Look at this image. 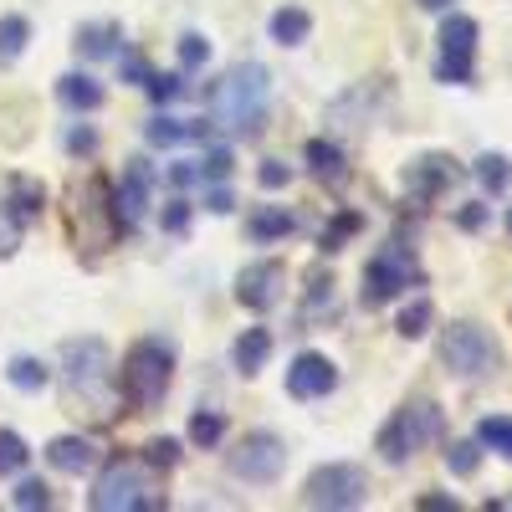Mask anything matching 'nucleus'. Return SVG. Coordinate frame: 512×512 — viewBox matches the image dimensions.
I'll return each mask as SVG.
<instances>
[{
  "mask_svg": "<svg viewBox=\"0 0 512 512\" xmlns=\"http://www.w3.org/2000/svg\"><path fill=\"white\" fill-rule=\"evenodd\" d=\"M267 98H272V77L262 62H241L221 77L216 98H210V108H216L221 123H231V134H246L256 139L262 134V118H267Z\"/></svg>",
  "mask_w": 512,
  "mask_h": 512,
  "instance_id": "nucleus-1",
  "label": "nucleus"
},
{
  "mask_svg": "<svg viewBox=\"0 0 512 512\" xmlns=\"http://www.w3.org/2000/svg\"><path fill=\"white\" fill-rule=\"evenodd\" d=\"M118 379V390L123 400L134 405V410H154L164 395H169V379H175V354H169L159 338H139L134 349H128L123 359V374Z\"/></svg>",
  "mask_w": 512,
  "mask_h": 512,
  "instance_id": "nucleus-2",
  "label": "nucleus"
},
{
  "mask_svg": "<svg viewBox=\"0 0 512 512\" xmlns=\"http://www.w3.org/2000/svg\"><path fill=\"white\" fill-rule=\"evenodd\" d=\"M62 379L72 400H88L98 405V415H108L113 405V354L103 338H72V344L62 349Z\"/></svg>",
  "mask_w": 512,
  "mask_h": 512,
  "instance_id": "nucleus-3",
  "label": "nucleus"
},
{
  "mask_svg": "<svg viewBox=\"0 0 512 512\" xmlns=\"http://www.w3.org/2000/svg\"><path fill=\"white\" fill-rule=\"evenodd\" d=\"M441 436V405L436 400H410L405 410L390 415V425L379 431V456L384 461H410L420 446H431Z\"/></svg>",
  "mask_w": 512,
  "mask_h": 512,
  "instance_id": "nucleus-4",
  "label": "nucleus"
},
{
  "mask_svg": "<svg viewBox=\"0 0 512 512\" xmlns=\"http://www.w3.org/2000/svg\"><path fill=\"white\" fill-rule=\"evenodd\" d=\"M497 344H492V333L477 328V323H451L441 333V364L456 374V379H482L497 369Z\"/></svg>",
  "mask_w": 512,
  "mask_h": 512,
  "instance_id": "nucleus-5",
  "label": "nucleus"
},
{
  "mask_svg": "<svg viewBox=\"0 0 512 512\" xmlns=\"http://www.w3.org/2000/svg\"><path fill=\"white\" fill-rule=\"evenodd\" d=\"M420 287V267L405 246H384L374 262L364 267V308H384L390 297Z\"/></svg>",
  "mask_w": 512,
  "mask_h": 512,
  "instance_id": "nucleus-6",
  "label": "nucleus"
},
{
  "mask_svg": "<svg viewBox=\"0 0 512 512\" xmlns=\"http://www.w3.org/2000/svg\"><path fill=\"white\" fill-rule=\"evenodd\" d=\"M149 477H144V461H113L108 472L93 487V507L98 512H134V507H159V497H144Z\"/></svg>",
  "mask_w": 512,
  "mask_h": 512,
  "instance_id": "nucleus-7",
  "label": "nucleus"
},
{
  "mask_svg": "<svg viewBox=\"0 0 512 512\" xmlns=\"http://www.w3.org/2000/svg\"><path fill=\"white\" fill-rule=\"evenodd\" d=\"M369 497V477L349 461H333V466H318L303 487V502L308 507H359Z\"/></svg>",
  "mask_w": 512,
  "mask_h": 512,
  "instance_id": "nucleus-8",
  "label": "nucleus"
},
{
  "mask_svg": "<svg viewBox=\"0 0 512 512\" xmlns=\"http://www.w3.org/2000/svg\"><path fill=\"white\" fill-rule=\"evenodd\" d=\"M477 36H482V26L472 16H461V11H451L441 21V62H436V77L441 82H472Z\"/></svg>",
  "mask_w": 512,
  "mask_h": 512,
  "instance_id": "nucleus-9",
  "label": "nucleus"
},
{
  "mask_svg": "<svg viewBox=\"0 0 512 512\" xmlns=\"http://www.w3.org/2000/svg\"><path fill=\"white\" fill-rule=\"evenodd\" d=\"M282 466H287V446H282L272 431H251V436L231 451V477L256 482V487L277 482V477H282Z\"/></svg>",
  "mask_w": 512,
  "mask_h": 512,
  "instance_id": "nucleus-10",
  "label": "nucleus"
},
{
  "mask_svg": "<svg viewBox=\"0 0 512 512\" xmlns=\"http://www.w3.org/2000/svg\"><path fill=\"white\" fill-rule=\"evenodd\" d=\"M149 195H154V164L149 159H128L123 180L113 190V226L118 231H134L149 210Z\"/></svg>",
  "mask_w": 512,
  "mask_h": 512,
  "instance_id": "nucleus-11",
  "label": "nucleus"
},
{
  "mask_svg": "<svg viewBox=\"0 0 512 512\" xmlns=\"http://www.w3.org/2000/svg\"><path fill=\"white\" fill-rule=\"evenodd\" d=\"M338 390V364L328 354H297L287 364V395L292 400H323Z\"/></svg>",
  "mask_w": 512,
  "mask_h": 512,
  "instance_id": "nucleus-12",
  "label": "nucleus"
},
{
  "mask_svg": "<svg viewBox=\"0 0 512 512\" xmlns=\"http://www.w3.org/2000/svg\"><path fill=\"white\" fill-rule=\"evenodd\" d=\"M282 287H287V267L282 262H251L241 277H236V297L251 308V313H267L282 303Z\"/></svg>",
  "mask_w": 512,
  "mask_h": 512,
  "instance_id": "nucleus-13",
  "label": "nucleus"
},
{
  "mask_svg": "<svg viewBox=\"0 0 512 512\" xmlns=\"http://www.w3.org/2000/svg\"><path fill=\"white\" fill-rule=\"evenodd\" d=\"M456 175H461L456 159H446V154H425V159H415V164L405 169V190H410L415 200H436Z\"/></svg>",
  "mask_w": 512,
  "mask_h": 512,
  "instance_id": "nucleus-14",
  "label": "nucleus"
},
{
  "mask_svg": "<svg viewBox=\"0 0 512 512\" xmlns=\"http://www.w3.org/2000/svg\"><path fill=\"white\" fill-rule=\"evenodd\" d=\"M98 441H88V436H57L52 446H47V461L57 466V472H67V477H82V472H93L98 466Z\"/></svg>",
  "mask_w": 512,
  "mask_h": 512,
  "instance_id": "nucleus-15",
  "label": "nucleus"
},
{
  "mask_svg": "<svg viewBox=\"0 0 512 512\" xmlns=\"http://www.w3.org/2000/svg\"><path fill=\"white\" fill-rule=\"evenodd\" d=\"M144 134H149V144L154 149H175V144H200V139H210V123H185V118H169V113H159L149 128H144Z\"/></svg>",
  "mask_w": 512,
  "mask_h": 512,
  "instance_id": "nucleus-16",
  "label": "nucleus"
},
{
  "mask_svg": "<svg viewBox=\"0 0 512 512\" xmlns=\"http://www.w3.org/2000/svg\"><path fill=\"white\" fill-rule=\"evenodd\" d=\"M231 359H236V369H241V374H262V369H267V359H272V333H267V328H246V333L236 338Z\"/></svg>",
  "mask_w": 512,
  "mask_h": 512,
  "instance_id": "nucleus-17",
  "label": "nucleus"
},
{
  "mask_svg": "<svg viewBox=\"0 0 512 512\" xmlns=\"http://www.w3.org/2000/svg\"><path fill=\"white\" fill-rule=\"evenodd\" d=\"M57 98L67 108H77V113H93V108H103V82H93L88 72H67L57 82Z\"/></svg>",
  "mask_w": 512,
  "mask_h": 512,
  "instance_id": "nucleus-18",
  "label": "nucleus"
},
{
  "mask_svg": "<svg viewBox=\"0 0 512 512\" xmlns=\"http://www.w3.org/2000/svg\"><path fill=\"white\" fill-rule=\"evenodd\" d=\"M308 169H313L318 180H328V185H344V180H349L344 149H338L333 139H313V144H308Z\"/></svg>",
  "mask_w": 512,
  "mask_h": 512,
  "instance_id": "nucleus-19",
  "label": "nucleus"
},
{
  "mask_svg": "<svg viewBox=\"0 0 512 512\" xmlns=\"http://www.w3.org/2000/svg\"><path fill=\"white\" fill-rule=\"evenodd\" d=\"M308 31H313V16L303 6H282L272 16V41H277V47H303Z\"/></svg>",
  "mask_w": 512,
  "mask_h": 512,
  "instance_id": "nucleus-20",
  "label": "nucleus"
},
{
  "mask_svg": "<svg viewBox=\"0 0 512 512\" xmlns=\"http://www.w3.org/2000/svg\"><path fill=\"white\" fill-rule=\"evenodd\" d=\"M41 200H47V190H41L36 180H26V175H16L11 180V195H6V210H11L21 226H31L41 216Z\"/></svg>",
  "mask_w": 512,
  "mask_h": 512,
  "instance_id": "nucleus-21",
  "label": "nucleus"
},
{
  "mask_svg": "<svg viewBox=\"0 0 512 512\" xmlns=\"http://www.w3.org/2000/svg\"><path fill=\"white\" fill-rule=\"evenodd\" d=\"M118 36H123L118 21H88V26L77 31V52H82V57H108Z\"/></svg>",
  "mask_w": 512,
  "mask_h": 512,
  "instance_id": "nucleus-22",
  "label": "nucleus"
},
{
  "mask_svg": "<svg viewBox=\"0 0 512 512\" xmlns=\"http://www.w3.org/2000/svg\"><path fill=\"white\" fill-rule=\"evenodd\" d=\"M31 41V21L26 16H0V67H11Z\"/></svg>",
  "mask_w": 512,
  "mask_h": 512,
  "instance_id": "nucleus-23",
  "label": "nucleus"
},
{
  "mask_svg": "<svg viewBox=\"0 0 512 512\" xmlns=\"http://www.w3.org/2000/svg\"><path fill=\"white\" fill-rule=\"evenodd\" d=\"M246 231H251L256 241H277V236H292L297 221L287 216V210H272V205H267V210H256V216L246 221Z\"/></svg>",
  "mask_w": 512,
  "mask_h": 512,
  "instance_id": "nucleus-24",
  "label": "nucleus"
},
{
  "mask_svg": "<svg viewBox=\"0 0 512 512\" xmlns=\"http://www.w3.org/2000/svg\"><path fill=\"white\" fill-rule=\"evenodd\" d=\"M6 379L16 384V390H26V395H36V390H47V379H52V369L41 364V359H11V369H6Z\"/></svg>",
  "mask_w": 512,
  "mask_h": 512,
  "instance_id": "nucleus-25",
  "label": "nucleus"
},
{
  "mask_svg": "<svg viewBox=\"0 0 512 512\" xmlns=\"http://www.w3.org/2000/svg\"><path fill=\"white\" fill-rule=\"evenodd\" d=\"M472 175L482 180V190L502 195V190L512 185V164H507V154H482V159H477V169H472Z\"/></svg>",
  "mask_w": 512,
  "mask_h": 512,
  "instance_id": "nucleus-26",
  "label": "nucleus"
},
{
  "mask_svg": "<svg viewBox=\"0 0 512 512\" xmlns=\"http://www.w3.org/2000/svg\"><path fill=\"white\" fill-rule=\"evenodd\" d=\"M446 466H451V477H477L482 441H451V446H446Z\"/></svg>",
  "mask_w": 512,
  "mask_h": 512,
  "instance_id": "nucleus-27",
  "label": "nucleus"
},
{
  "mask_svg": "<svg viewBox=\"0 0 512 512\" xmlns=\"http://www.w3.org/2000/svg\"><path fill=\"white\" fill-rule=\"evenodd\" d=\"M477 441H482V446H492L497 456H507V461H512V420H507V415H487V420L477 425Z\"/></svg>",
  "mask_w": 512,
  "mask_h": 512,
  "instance_id": "nucleus-28",
  "label": "nucleus"
},
{
  "mask_svg": "<svg viewBox=\"0 0 512 512\" xmlns=\"http://www.w3.org/2000/svg\"><path fill=\"white\" fill-rule=\"evenodd\" d=\"M226 436V415L221 410H195L190 415V441L195 446H216Z\"/></svg>",
  "mask_w": 512,
  "mask_h": 512,
  "instance_id": "nucleus-29",
  "label": "nucleus"
},
{
  "mask_svg": "<svg viewBox=\"0 0 512 512\" xmlns=\"http://www.w3.org/2000/svg\"><path fill=\"white\" fill-rule=\"evenodd\" d=\"M26 461H31L26 441H21L16 431H0V477H16V472H26Z\"/></svg>",
  "mask_w": 512,
  "mask_h": 512,
  "instance_id": "nucleus-30",
  "label": "nucleus"
},
{
  "mask_svg": "<svg viewBox=\"0 0 512 512\" xmlns=\"http://www.w3.org/2000/svg\"><path fill=\"white\" fill-rule=\"evenodd\" d=\"M431 318H436V308H431V303H425V297H415V303H410V308L400 313V323H395V333H400V338H420L425 328H431Z\"/></svg>",
  "mask_w": 512,
  "mask_h": 512,
  "instance_id": "nucleus-31",
  "label": "nucleus"
},
{
  "mask_svg": "<svg viewBox=\"0 0 512 512\" xmlns=\"http://www.w3.org/2000/svg\"><path fill=\"white\" fill-rule=\"evenodd\" d=\"M11 502L21 507V512H36V507H52V487L47 482H36V477H26L16 492H11Z\"/></svg>",
  "mask_w": 512,
  "mask_h": 512,
  "instance_id": "nucleus-32",
  "label": "nucleus"
},
{
  "mask_svg": "<svg viewBox=\"0 0 512 512\" xmlns=\"http://www.w3.org/2000/svg\"><path fill=\"white\" fill-rule=\"evenodd\" d=\"M231 164H236V159H231V149H210V154L195 164V175H200V180H210V185H221V180L231 175Z\"/></svg>",
  "mask_w": 512,
  "mask_h": 512,
  "instance_id": "nucleus-33",
  "label": "nucleus"
},
{
  "mask_svg": "<svg viewBox=\"0 0 512 512\" xmlns=\"http://www.w3.org/2000/svg\"><path fill=\"white\" fill-rule=\"evenodd\" d=\"M359 226H364V221L354 216V210H344V216H338V221H333V226L323 231V251H344V241H349V236H354Z\"/></svg>",
  "mask_w": 512,
  "mask_h": 512,
  "instance_id": "nucleus-34",
  "label": "nucleus"
},
{
  "mask_svg": "<svg viewBox=\"0 0 512 512\" xmlns=\"http://www.w3.org/2000/svg\"><path fill=\"white\" fill-rule=\"evenodd\" d=\"M205 57H210V41H205L200 31H185V36H180V62H185V67H205Z\"/></svg>",
  "mask_w": 512,
  "mask_h": 512,
  "instance_id": "nucleus-35",
  "label": "nucleus"
},
{
  "mask_svg": "<svg viewBox=\"0 0 512 512\" xmlns=\"http://www.w3.org/2000/svg\"><path fill=\"white\" fill-rule=\"evenodd\" d=\"M144 461H149V466H164V472H169V466L180 461V441H169V436L149 441V446H144Z\"/></svg>",
  "mask_w": 512,
  "mask_h": 512,
  "instance_id": "nucleus-36",
  "label": "nucleus"
},
{
  "mask_svg": "<svg viewBox=\"0 0 512 512\" xmlns=\"http://www.w3.org/2000/svg\"><path fill=\"white\" fill-rule=\"evenodd\" d=\"M144 88H149V98H154V103H175V98L185 93V77H175V72H169V77H149Z\"/></svg>",
  "mask_w": 512,
  "mask_h": 512,
  "instance_id": "nucleus-37",
  "label": "nucleus"
},
{
  "mask_svg": "<svg viewBox=\"0 0 512 512\" xmlns=\"http://www.w3.org/2000/svg\"><path fill=\"white\" fill-rule=\"evenodd\" d=\"M16 241H21V221L6 210V200H0V256H11V251H16Z\"/></svg>",
  "mask_w": 512,
  "mask_h": 512,
  "instance_id": "nucleus-38",
  "label": "nucleus"
},
{
  "mask_svg": "<svg viewBox=\"0 0 512 512\" xmlns=\"http://www.w3.org/2000/svg\"><path fill=\"white\" fill-rule=\"evenodd\" d=\"M256 180H262V190H282V185L292 180V169H287L282 159H267L262 169H256Z\"/></svg>",
  "mask_w": 512,
  "mask_h": 512,
  "instance_id": "nucleus-39",
  "label": "nucleus"
},
{
  "mask_svg": "<svg viewBox=\"0 0 512 512\" xmlns=\"http://www.w3.org/2000/svg\"><path fill=\"white\" fill-rule=\"evenodd\" d=\"M185 226H190V205H185V200H169V210H164V231H169V236H185Z\"/></svg>",
  "mask_w": 512,
  "mask_h": 512,
  "instance_id": "nucleus-40",
  "label": "nucleus"
},
{
  "mask_svg": "<svg viewBox=\"0 0 512 512\" xmlns=\"http://www.w3.org/2000/svg\"><path fill=\"white\" fill-rule=\"evenodd\" d=\"M118 67H123V77H134L139 88H144V82L154 77V72H149V62H144V57H134V52H128V57H118Z\"/></svg>",
  "mask_w": 512,
  "mask_h": 512,
  "instance_id": "nucleus-41",
  "label": "nucleus"
},
{
  "mask_svg": "<svg viewBox=\"0 0 512 512\" xmlns=\"http://www.w3.org/2000/svg\"><path fill=\"white\" fill-rule=\"evenodd\" d=\"M67 149H72V154H93V149H98V134H93V128H72Z\"/></svg>",
  "mask_w": 512,
  "mask_h": 512,
  "instance_id": "nucleus-42",
  "label": "nucleus"
},
{
  "mask_svg": "<svg viewBox=\"0 0 512 512\" xmlns=\"http://www.w3.org/2000/svg\"><path fill=\"white\" fill-rule=\"evenodd\" d=\"M205 210H216V216H231V210H236L231 190H210V195H205Z\"/></svg>",
  "mask_w": 512,
  "mask_h": 512,
  "instance_id": "nucleus-43",
  "label": "nucleus"
},
{
  "mask_svg": "<svg viewBox=\"0 0 512 512\" xmlns=\"http://www.w3.org/2000/svg\"><path fill=\"white\" fill-rule=\"evenodd\" d=\"M420 507H431V512H456L461 502H456V497H420Z\"/></svg>",
  "mask_w": 512,
  "mask_h": 512,
  "instance_id": "nucleus-44",
  "label": "nucleus"
},
{
  "mask_svg": "<svg viewBox=\"0 0 512 512\" xmlns=\"http://www.w3.org/2000/svg\"><path fill=\"white\" fill-rule=\"evenodd\" d=\"M482 221H487V210H482V205H472V210H461V226H466V231H477Z\"/></svg>",
  "mask_w": 512,
  "mask_h": 512,
  "instance_id": "nucleus-45",
  "label": "nucleus"
},
{
  "mask_svg": "<svg viewBox=\"0 0 512 512\" xmlns=\"http://www.w3.org/2000/svg\"><path fill=\"white\" fill-rule=\"evenodd\" d=\"M169 180H175V185H190V180H200V175H195V164H175V169H169Z\"/></svg>",
  "mask_w": 512,
  "mask_h": 512,
  "instance_id": "nucleus-46",
  "label": "nucleus"
},
{
  "mask_svg": "<svg viewBox=\"0 0 512 512\" xmlns=\"http://www.w3.org/2000/svg\"><path fill=\"white\" fill-rule=\"evenodd\" d=\"M420 6H425V11H446V6H451V0H420Z\"/></svg>",
  "mask_w": 512,
  "mask_h": 512,
  "instance_id": "nucleus-47",
  "label": "nucleus"
},
{
  "mask_svg": "<svg viewBox=\"0 0 512 512\" xmlns=\"http://www.w3.org/2000/svg\"><path fill=\"white\" fill-rule=\"evenodd\" d=\"M507 231H512V205H507Z\"/></svg>",
  "mask_w": 512,
  "mask_h": 512,
  "instance_id": "nucleus-48",
  "label": "nucleus"
}]
</instances>
